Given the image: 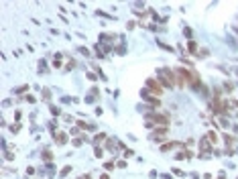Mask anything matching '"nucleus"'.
<instances>
[{
  "label": "nucleus",
  "instance_id": "1",
  "mask_svg": "<svg viewBox=\"0 0 238 179\" xmlns=\"http://www.w3.org/2000/svg\"><path fill=\"white\" fill-rule=\"evenodd\" d=\"M173 75H175V73H171L169 69H161L159 71V81H163L167 87H173V83H175V81H173Z\"/></svg>",
  "mask_w": 238,
  "mask_h": 179
},
{
  "label": "nucleus",
  "instance_id": "2",
  "mask_svg": "<svg viewBox=\"0 0 238 179\" xmlns=\"http://www.w3.org/2000/svg\"><path fill=\"white\" fill-rule=\"evenodd\" d=\"M147 85H149L151 90H153L155 94H161V92H163V83H157L155 79H149V81H147Z\"/></svg>",
  "mask_w": 238,
  "mask_h": 179
},
{
  "label": "nucleus",
  "instance_id": "3",
  "mask_svg": "<svg viewBox=\"0 0 238 179\" xmlns=\"http://www.w3.org/2000/svg\"><path fill=\"white\" fill-rule=\"evenodd\" d=\"M149 120H155L157 124H167V116H163V114H151Z\"/></svg>",
  "mask_w": 238,
  "mask_h": 179
},
{
  "label": "nucleus",
  "instance_id": "4",
  "mask_svg": "<svg viewBox=\"0 0 238 179\" xmlns=\"http://www.w3.org/2000/svg\"><path fill=\"white\" fill-rule=\"evenodd\" d=\"M57 143H65V134H59V137H57Z\"/></svg>",
  "mask_w": 238,
  "mask_h": 179
}]
</instances>
